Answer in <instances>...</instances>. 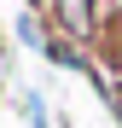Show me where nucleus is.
Masks as SVG:
<instances>
[{
  "instance_id": "nucleus-1",
  "label": "nucleus",
  "mask_w": 122,
  "mask_h": 128,
  "mask_svg": "<svg viewBox=\"0 0 122 128\" xmlns=\"http://www.w3.org/2000/svg\"><path fill=\"white\" fill-rule=\"evenodd\" d=\"M47 18L70 35V47H93L99 41V0H52Z\"/></svg>"
},
{
  "instance_id": "nucleus-2",
  "label": "nucleus",
  "mask_w": 122,
  "mask_h": 128,
  "mask_svg": "<svg viewBox=\"0 0 122 128\" xmlns=\"http://www.w3.org/2000/svg\"><path fill=\"white\" fill-rule=\"evenodd\" d=\"M47 58L58 64V70H87V52H81V47H64V35L47 41Z\"/></svg>"
},
{
  "instance_id": "nucleus-3",
  "label": "nucleus",
  "mask_w": 122,
  "mask_h": 128,
  "mask_svg": "<svg viewBox=\"0 0 122 128\" xmlns=\"http://www.w3.org/2000/svg\"><path fill=\"white\" fill-rule=\"evenodd\" d=\"M17 35H23L29 47H41V52H47V41H52L47 29H41V12H23V18H17Z\"/></svg>"
},
{
  "instance_id": "nucleus-4",
  "label": "nucleus",
  "mask_w": 122,
  "mask_h": 128,
  "mask_svg": "<svg viewBox=\"0 0 122 128\" xmlns=\"http://www.w3.org/2000/svg\"><path fill=\"white\" fill-rule=\"evenodd\" d=\"M23 111H29V122H35V128H47V105H41V99H35V93H29V99H23Z\"/></svg>"
},
{
  "instance_id": "nucleus-5",
  "label": "nucleus",
  "mask_w": 122,
  "mask_h": 128,
  "mask_svg": "<svg viewBox=\"0 0 122 128\" xmlns=\"http://www.w3.org/2000/svg\"><path fill=\"white\" fill-rule=\"evenodd\" d=\"M111 105H116V116H122V88H116V99H111Z\"/></svg>"
}]
</instances>
